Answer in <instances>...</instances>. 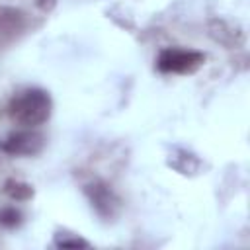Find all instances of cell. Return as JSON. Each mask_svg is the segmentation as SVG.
<instances>
[{"mask_svg":"<svg viewBox=\"0 0 250 250\" xmlns=\"http://www.w3.org/2000/svg\"><path fill=\"white\" fill-rule=\"evenodd\" d=\"M6 113L16 125L35 129L49 121L53 113V100L43 88H23L10 98Z\"/></svg>","mask_w":250,"mask_h":250,"instance_id":"1","label":"cell"},{"mask_svg":"<svg viewBox=\"0 0 250 250\" xmlns=\"http://www.w3.org/2000/svg\"><path fill=\"white\" fill-rule=\"evenodd\" d=\"M205 62V53L182 47H164L156 57V68L162 74H193Z\"/></svg>","mask_w":250,"mask_h":250,"instance_id":"2","label":"cell"},{"mask_svg":"<svg viewBox=\"0 0 250 250\" xmlns=\"http://www.w3.org/2000/svg\"><path fill=\"white\" fill-rule=\"evenodd\" d=\"M45 146V137L29 127L10 131L0 139V152L10 156H33L39 154Z\"/></svg>","mask_w":250,"mask_h":250,"instance_id":"3","label":"cell"},{"mask_svg":"<svg viewBox=\"0 0 250 250\" xmlns=\"http://www.w3.org/2000/svg\"><path fill=\"white\" fill-rule=\"evenodd\" d=\"M84 193L92 205V209L102 217V219H113L117 209H119V197L113 193V189L102 182L94 180L84 188Z\"/></svg>","mask_w":250,"mask_h":250,"instance_id":"4","label":"cell"},{"mask_svg":"<svg viewBox=\"0 0 250 250\" xmlns=\"http://www.w3.org/2000/svg\"><path fill=\"white\" fill-rule=\"evenodd\" d=\"M4 191L14 201H27V199L33 197V188L29 184H23V182H18V180H8L4 184Z\"/></svg>","mask_w":250,"mask_h":250,"instance_id":"5","label":"cell"},{"mask_svg":"<svg viewBox=\"0 0 250 250\" xmlns=\"http://www.w3.org/2000/svg\"><path fill=\"white\" fill-rule=\"evenodd\" d=\"M21 223V211L16 207H4L0 209V225L4 229H16Z\"/></svg>","mask_w":250,"mask_h":250,"instance_id":"6","label":"cell"},{"mask_svg":"<svg viewBox=\"0 0 250 250\" xmlns=\"http://www.w3.org/2000/svg\"><path fill=\"white\" fill-rule=\"evenodd\" d=\"M55 246L59 248H88L90 244L80 238V236H72V234H57L55 236Z\"/></svg>","mask_w":250,"mask_h":250,"instance_id":"7","label":"cell"},{"mask_svg":"<svg viewBox=\"0 0 250 250\" xmlns=\"http://www.w3.org/2000/svg\"><path fill=\"white\" fill-rule=\"evenodd\" d=\"M57 0H35V6L41 10V12H51L55 8Z\"/></svg>","mask_w":250,"mask_h":250,"instance_id":"8","label":"cell"}]
</instances>
